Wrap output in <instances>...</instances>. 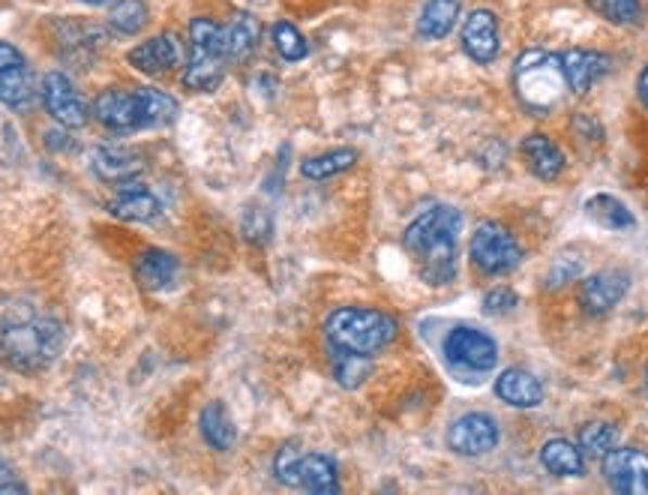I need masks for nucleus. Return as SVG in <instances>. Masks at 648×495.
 <instances>
[{"mask_svg": "<svg viewBox=\"0 0 648 495\" xmlns=\"http://www.w3.org/2000/svg\"><path fill=\"white\" fill-rule=\"evenodd\" d=\"M462 216L450 204H435L420 214L403 234L408 255L415 258L420 277L430 285H447L457 277V241Z\"/></svg>", "mask_w": 648, "mask_h": 495, "instance_id": "f257e3e1", "label": "nucleus"}, {"mask_svg": "<svg viewBox=\"0 0 648 495\" xmlns=\"http://www.w3.org/2000/svg\"><path fill=\"white\" fill-rule=\"evenodd\" d=\"M394 316H387L382 309H367V306H343L333 309L328 321H325V333L331 348L340 352H355V355H379L382 348L396 340Z\"/></svg>", "mask_w": 648, "mask_h": 495, "instance_id": "f03ea898", "label": "nucleus"}, {"mask_svg": "<svg viewBox=\"0 0 648 495\" xmlns=\"http://www.w3.org/2000/svg\"><path fill=\"white\" fill-rule=\"evenodd\" d=\"M64 325L54 318H27L0 330V357L18 372H39L61 355Z\"/></svg>", "mask_w": 648, "mask_h": 495, "instance_id": "7ed1b4c3", "label": "nucleus"}, {"mask_svg": "<svg viewBox=\"0 0 648 495\" xmlns=\"http://www.w3.org/2000/svg\"><path fill=\"white\" fill-rule=\"evenodd\" d=\"M513 88H517V97L525 102V109H532V112L556 109L568 90L561 58L544 49L525 51L513 66Z\"/></svg>", "mask_w": 648, "mask_h": 495, "instance_id": "20e7f679", "label": "nucleus"}, {"mask_svg": "<svg viewBox=\"0 0 648 495\" xmlns=\"http://www.w3.org/2000/svg\"><path fill=\"white\" fill-rule=\"evenodd\" d=\"M471 265L486 277H505L522 262L520 241L501 223H481L469 243Z\"/></svg>", "mask_w": 648, "mask_h": 495, "instance_id": "39448f33", "label": "nucleus"}, {"mask_svg": "<svg viewBox=\"0 0 648 495\" xmlns=\"http://www.w3.org/2000/svg\"><path fill=\"white\" fill-rule=\"evenodd\" d=\"M445 357L454 369L490 372L498 364V345L490 333L471 325H459L445 337Z\"/></svg>", "mask_w": 648, "mask_h": 495, "instance_id": "423d86ee", "label": "nucleus"}, {"mask_svg": "<svg viewBox=\"0 0 648 495\" xmlns=\"http://www.w3.org/2000/svg\"><path fill=\"white\" fill-rule=\"evenodd\" d=\"M498 439H501L498 420L486 411H469L454 420L447 430V447L459 457H483L496 450Z\"/></svg>", "mask_w": 648, "mask_h": 495, "instance_id": "0eeeda50", "label": "nucleus"}, {"mask_svg": "<svg viewBox=\"0 0 648 495\" xmlns=\"http://www.w3.org/2000/svg\"><path fill=\"white\" fill-rule=\"evenodd\" d=\"M39 93H42L46 112H49L61 127L78 129L88 124V105H85L76 85H73L64 73H46V76H42V85H39Z\"/></svg>", "mask_w": 648, "mask_h": 495, "instance_id": "6e6552de", "label": "nucleus"}, {"mask_svg": "<svg viewBox=\"0 0 648 495\" xmlns=\"http://www.w3.org/2000/svg\"><path fill=\"white\" fill-rule=\"evenodd\" d=\"M603 478L615 493L646 495L648 493V454L636 447H612L603 457Z\"/></svg>", "mask_w": 648, "mask_h": 495, "instance_id": "1a4fd4ad", "label": "nucleus"}, {"mask_svg": "<svg viewBox=\"0 0 648 495\" xmlns=\"http://www.w3.org/2000/svg\"><path fill=\"white\" fill-rule=\"evenodd\" d=\"M93 117H97L105 129H112V132L144 129L139 90H102L100 97L93 100Z\"/></svg>", "mask_w": 648, "mask_h": 495, "instance_id": "9d476101", "label": "nucleus"}, {"mask_svg": "<svg viewBox=\"0 0 648 495\" xmlns=\"http://www.w3.org/2000/svg\"><path fill=\"white\" fill-rule=\"evenodd\" d=\"M627 289H631L627 270L607 267V270H598V274L585 277L583 289H580V304H583L588 316H603V313H610L612 306L622 304Z\"/></svg>", "mask_w": 648, "mask_h": 495, "instance_id": "9b49d317", "label": "nucleus"}, {"mask_svg": "<svg viewBox=\"0 0 648 495\" xmlns=\"http://www.w3.org/2000/svg\"><path fill=\"white\" fill-rule=\"evenodd\" d=\"M462 51L469 54L474 64H493L498 58V18L493 10H474V13L462 22Z\"/></svg>", "mask_w": 648, "mask_h": 495, "instance_id": "f8f14e48", "label": "nucleus"}, {"mask_svg": "<svg viewBox=\"0 0 648 495\" xmlns=\"http://www.w3.org/2000/svg\"><path fill=\"white\" fill-rule=\"evenodd\" d=\"M127 64L144 76H163L180 64V42L171 34H156L127 51Z\"/></svg>", "mask_w": 648, "mask_h": 495, "instance_id": "ddd939ff", "label": "nucleus"}, {"mask_svg": "<svg viewBox=\"0 0 648 495\" xmlns=\"http://www.w3.org/2000/svg\"><path fill=\"white\" fill-rule=\"evenodd\" d=\"M496 396L513 408H537L544 403L547 391H544V381L534 372L522 367H508L498 372Z\"/></svg>", "mask_w": 648, "mask_h": 495, "instance_id": "4468645a", "label": "nucleus"}, {"mask_svg": "<svg viewBox=\"0 0 648 495\" xmlns=\"http://www.w3.org/2000/svg\"><path fill=\"white\" fill-rule=\"evenodd\" d=\"M93 175L105 183H132L144 172V160L129 148H97L90 153Z\"/></svg>", "mask_w": 648, "mask_h": 495, "instance_id": "2eb2a0df", "label": "nucleus"}, {"mask_svg": "<svg viewBox=\"0 0 648 495\" xmlns=\"http://www.w3.org/2000/svg\"><path fill=\"white\" fill-rule=\"evenodd\" d=\"M294 486L306 493H340V469L325 454H301L294 469Z\"/></svg>", "mask_w": 648, "mask_h": 495, "instance_id": "dca6fc26", "label": "nucleus"}, {"mask_svg": "<svg viewBox=\"0 0 648 495\" xmlns=\"http://www.w3.org/2000/svg\"><path fill=\"white\" fill-rule=\"evenodd\" d=\"M610 61L600 54V51H588V49H571L561 54V69H564V81H568V90L573 93H585L598 81L603 73H607Z\"/></svg>", "mask_w": 648, "mask_h": 495, "instance_id": "f3484780", "label": "nucleus"}, {"mask_svg": "<svg viewBox=\"0 0 648 495\" xmlns=\"http://www.w3.org/2000/svg\"><path fill=\"white\" fill-rule=\"evenodd\" d=\"M109 211L117 219H127V223H153L163 216V202L153 195V192L132 187V183H120L117 195L109 202Z\"/></svg>", "mask_w": 648, "mask_h": 495, "instance_id": "a211bd4d", "label": "nucleus"}, {"mask_svg": "<svg viewBox=\"0 0 648 495\" xmlns=\"http://www.w3.org/2000/svg\"><path fill=\"white\" fill-rule=\"evenodd\" d=\"M522 156L534 178L556 180L564 172V153L556 141L544 132H532L522 139Z\"/></svg>", "mask_w": 648, "mask_h": 495, "instance_id": "6ab92c4d", "label": "nucleus"}, {"mask_svg": "<svg viewBox=\"0 0 648 495\" xmlns=\"http://www.w3.org/2000/svg\"><path fill=\"white\" fill-rule=\"evenodd\" d=\"M226 76V54L216 51L190 49V64L183 69V88L199 90V93H211L219 88V81Z\"/></svg>", "mask_w": 648, "mask_h": 495, "instance_id": "aec40b11", "label": "nucleus"}, {"mask_svg": "<svg viewBox=\"0 0 648 495\" xmlns=\"http://www.w3.org/2000/svg\"><path fill=\"white\" fill-rule=\"evenodd\" d=\"M175 277H178V258L166 253V250H144L136 258V280L148 292L168 289L175 282Z\"/></svg>", "mask_w": 648, "mask_h": 495, "instance_id": "412c9836", "label": "nucleus"}, {"mask_svg": "<svg viewBox=\"0 0 648 495\" xmlns=\"http://www.w3.org/2000/svg\"><path fill=\"white\" fill-rule=\"evenodd\" d=\"M541 462L556 478H583L585 471V454L568 439H549L541 447Z\"/></svg>", "mask_w": 648, "mask_h": 495, "instance_id": "4be33fe9", "label": "nucleus"}, {"mask_svg": "<svg viewBox=\"0 0 648 495\" xmlns=\"http://www.w3.org/2000/svg\"><path fill=\"white\" fill-rule=\"evenodd\" d=\"M459 0H427L418 18V34L423 39H445L459 22Z\"/></svg>", "mask_w": 648, "mask_h": 495, "instance_id": "5701e85b", "label": "nucleus"}, {"mask_svg": "<svg viewBox=\"0 0 648 495\" xmlns=\"http://www.w3.org/2000/svg\"><path fill=\"white\" fill-rule=\"evenodd\" d=\"M258 37H262V25L258 18L253 15H234L229 25L223 27V42H226V58L229 61H243L250 58L258 46Z\"/></svg>", "mask_w": 648, "mask_h": 495, "instance_id": "b1692460", "label": "nucleus"}, {"mask_svg": "<svg viewBox=\"0 0 648 495\" xmlns=\"http://www.w3.org/2000/svg\"><path fill=\"white\" fill-rule=\"evenodd\" d=\"M199 427H202V439L214 450H231L234 439H238V430H234V420L229 418L226 406L219 403H211V406L202 408V418H199Z\"/></svg>", "mask_w": 648, "mask_h": 495, "instance_id": "393cba45", "label": "nucleus"}, {"mask_svg": "<svg viewBox=\"0 0 648 495\" xmlns=\"http://www.w3.org/2000/svg\"><path fill=\"white\" fill-rule=\"evenodd\" d=\"M141 100V115H144V129L166 127L171 120H178L180 105L178 100L160 88H136Z\"/></svg>", "mask_w": 648, "mask_h": 495, "instance_id": "a878e982", "label": "nucleus"}, {"mask_svg": "<svg viewBox=\"0 0 648 495\" xmlns=\"http://www.w3.org/2000/svg\"><path fill=\"white\" fill-rule=\"evenodd\" d=\"M585 211H588V216L595 219V223H600L603 229H612V231H627L634 229L636 219L634 214L627 211V204L619 202L615 195H592L588 199V204H585Z\"/></svg>", "mask_w": 648, "mask_h": 495, "instance_id": "bb28decb", "label": "nucleus"}, {"mask_svg": "<svg viewBox=\"0 0 648 495\" xmlns=\"http://www.w3.org/2000/svg\"><path fill=\"white\" fill-rule=\"evenodd\" d=\"M355 163H357V151H352V148H340V151L318 153V156L304 160V163H301V175H304L306 180H328V178H336V175H343V172H348Z\"/></svg>", "mask_w": 648, "mask_h": 495, "instance_id": "cd10ccee", "label": "nucleus"}, {"mask_svg": "<svg viewBox=\"0 0 648 495\" xmlns=\"http://www.w3.org/2000/svg\"><path fill=\"white\" fill-rule=\"evenodd\" d=\"M151 22V10L144 0H115L109 10V25L124 37H136Z\"/></svg>", "mask_w": 648, "mask_h": 495, "instance_id": "c85d7f7f", "label": "nucleus"}, {"mask_svg": "<svg viewBox=\"0 0 648 495\" xmlns=\"http://www.w3.org/2000/svg\"><path fill=\"white\" fill-rule=\"evenodd\" d=\"M34 78L27 73V66H15L0 73V102L10 109H27L34 102Z\"/></svg>", "mask_w": 648, "mask_h": 495, "instance_id": "c756f323", "label": "nucleus"}, {"mask_svg": "<svg viewBox=\"0 0 648 495\" xmlns=\"http://www.w3.org/2000/svg\"><path fill=\"white\" fill-rule=\"evenodd\" d=\"M619 445V430L612 423H603V420H592L585 423L580 430V450L585 457H607L612 447Z\"/></svg>", "mask_w": 648, "mask_h": 495, "instance_id": "7c9ffc66", "label": "nucleus"}, {"mask_svg": "<svg viewBox=\"0 0 648 495\" xmlns=\"http://www.w3.org/2000/svg\"><path fill=\"white\" fill-rule=\"evenodd\" d=\"M372 372V360L367 355H355V352H340L333 348V379L340 381L343 388H357L369 379Z\"/></svg>", "mask_w": 648, "mask_h": 495, "instance_id": "2f4dec72", "label": "nucleus"}, {"mask_svg": "<svg viewBox=\"0 0 648 495\" xmlns=\"http://www.w3.org/2000/svg\"><path fill=\"white\" fill-rule=\"evenodd\" d=\"M270 37H274V46L280 51L282 61H289V64H297L309 54V42L292 22H277L274 30H270Z\"/></svg>", "mask_w": 648, "mask_h": 495, "instance_id": "473e14b6", "label": "nucleus"}, {"mask_svg": "<svg viewBox=\"0 0 648 495\" xmlns=\"http://www.w3.org/2000/svg\"><path fill=\"white\" fill-rule=\"evenodd\" d=\"M600 18H607L610 25H634L639 22L643 3L639 0H585Z\"/></svg>", "mask_w": 648, "mask_h": 495, "instance_id": "72a5a7b5", "label": "nucleus"}, {"mask_svg": "<svg viewBox=\"0 0 648 495\" xmlns=\"http://www.w3.org/2000/svg\"><path fill=\"white\" fill-rule=\"evenodd\" d=\"M583 277V258H576V255H561L556 258L547 270V280L544 285L547 289H561V285H568V282H576Z\"/></svg>", "mask_w": 648, "mask_h": 495, "instance_id": "f704fd0d", "label": "nucleus"}, {"mask_svg": "<svg viewBox=\"0 0 648 495\" xmlns=\"http://www.w3.org/2000/svg\"><path fill=\"white\" fill-rule=\"evenodd\" d=\"M513 306H517V292H510L505 285L486 292V297H483V309H486L490 316H508Z\"/></svg>", "mask_w": 648, "mask_h": 495, "instance_id": "c9c22d12", "label": "nucleus"}, {"mask_svg": "<svg viewBox=\"0 0 648 495\" xmlns=\"http://www.w3.org/2000/svg\"><path fill=\"white\" fill-rule=\"evenodd\" d=\"M243 231H246L253 241H265L267 234H270V219H267L262 211H250L246 219H243Z\"/></svg>", "mask_w": 648, "mask_h": 495, "instance_id": "e433bc0d", "label": "nucleus"}, {"mask_svg": "<svg viewBox=\"0 0 648 495\" xmlns=\"http://www.w3.org/2000/svg\"><path fill=\"white\" fill-rule=\"evenodd\" d=\"M15 66H25V54L10 46V42H0V73L15 69Z\"/></svg>", "mask_w": 648, "mask_h": 495, "instance_id": "4c0bfd02", "label": "nucleus"}, {"mask_svg": "<svg viewBox=\"0 0 648 495\" xmlns=\"http://www.w3.org/2000/svg\"><path fill=\"white\" fill-rule=\"evenodd\" d=\"M27 486L22 481H15L13 469L0 459V493H25Z\"/></svg>", "mask_w": 648, "mask_h": 495, "instance_id": "58836bf2", "label": "nucleus"}, {"mask_svg": "<svg viewBox=\"0 0 648 495\" xmlns=\"http://www.w3.org/2000/svg\"><path fill=\"white\" fill-rule=\"evenodd\" d=\"M636 93H639V102L646 105L648 112V66L639 73V81H636Z\"/></svg>", "mask_w": 648, "mask_h": 495, "instance_id": "ea45409f", "label": "nucleus"}, {"mask_svg": "<svg viewBox=\"0 0 648 495\" xmlns=\"http://www.w3.org/2000/svg\"><path fill=\"white\" fill-rule=\"evenodd\" d=\"M81 3H88V7H105V3H112V0H81Z\"/></svg>", "mask_w": 648, "mask_h": 495, "instance_id": "a19ab883", "label": "nucleus"}, {"mask_svg": "<svg viewBox=\"0 0 648 495\" xmlns=\"http://www.w3.org/2000/svg\"><path fill=\"white\" fill-rule=\"evenodd\" d=\"M646 394H648V372H646Z\"/></svg>", "mask_w": 648, "mask_h": 495, "instance_id": "79ce46f5", "label": "nucleus"}]
</instances>
